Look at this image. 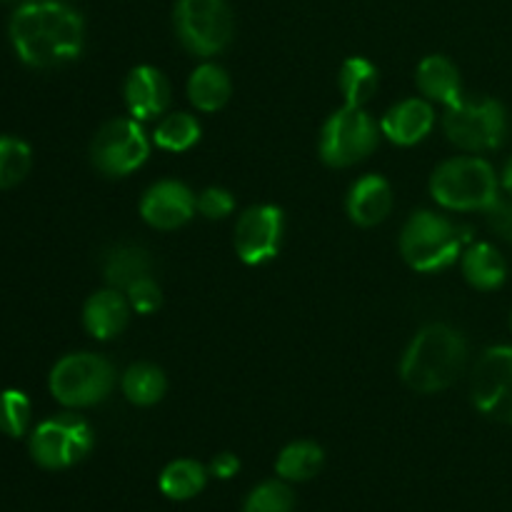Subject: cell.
I'll use <instances>...</instances> for the list:
<instances>
[{
  "instance_id": "6da1fadb",
  "label": "cell",
  "mask_w": 512,
  "mask_h": 512,
  "mask_svg": "<svg viewBox=\"0 0 512 512\" xmlns=\"http://www.w3.org/2000/svg\"><path fill=\"white\" fill-rule=\"evenodd\" d=\"M8 33L18 58L38 70L73 63L85 45L83 18L60 0L23 3L10 18Z\"/></svg>"
},
{
  "instance_id": "7a4b0ae2",
  "label": "cell",
  "mask_w": 512,
  "mask_h": 512,
  "mask_svg": "<svg viewBox=\"0 0 512 512\" xmlns=\"http://www.w3.org/2000/svg\"><path fill=\"white\" fill-rule=\"evenodd\" d=\"M468 363V343L445 323L425 325L400 360V378L415 393H438L463 375Z\"/></svg>"
},
{
  "instance_id": "3957f363",
  "label": "cell",
  "mask_w": 512,
  "mask_h": 512,
  "mask_svg": "<svg viewBox=\"0 0 512 512\" xmlns=\"http://www.w3.org/2000/svg\"><path fill=\"white\" fill-rule=\"evenodd\" d=\"M430 195L435 203L455 213L488 210L500 198V180L488 160L478 155H460L435 168Z\"/></svg>"
},
{
  "instance_id": "277c9868",
  "label": "cell",
  "mask_w": 512,
  "mask_h": 512,
  "mask_svg": "<svg viewBox=\"0 0 512 512\" xmlns=\"http://www.w3.org/2000/svg\"><path fill=\"white\" fill-rule=\"evenodd\" d=\"M465 240L468 235L453 220L430 210H420L403 225L400 253L405 263L418 273H438L463 258Z\"/></svg>"
},
{
  "instance_id": "5b68a950",
  "label": "cell",
  "mask_w": 512,
  "mask_h": 512,
  "mask_svg": "<svg viewBox=\"0 0 512 512\" xmlns=\"http://www.w3.org/2000/svg\"><path fill=\"white\" fill-rule=\"evenodd\" d=\"M50 393L65 408H93L115 388L110 360L95 353H70L50 370Z\"/></svg>"
},
{
  "instance_id": "8992f818",
  "label": "cell",
  "mask_w": 512,
  "mask_h": 512,
  "mask_svg": "<svg viewBox=\"0 0 512 512\" xmlns=\"http://www.w3.org/2000/svg\"><path fill=\"white\" fill-rule=\"evenodd\" d=\"M443 130L450 143L465 153H488L508 138V113L495 98H463L455 108L445 110Z\"/></svg>"
},
{
  "instance_id": "52a82bcc",
  "label": "cell",
  "mask_w": 512,
  "mask_h": 512,
  "mask_svg": "<svg viewBox=\"0 0 512 512\" xmlns=\"http://www.w3.org/2000/svg\"><path fill=\"white\" fill-rule=\"evenodd\" d=\"M175 33L188 53L198 58H213L223 53L233 40V10L225 0H178Z\"/></svg>"
},
{
  "instance_id": "ba28073f",
  "label": "cell",
  "mask_w": 512,
  "mask_h": 512,
  "mask_svg": "<svg viewBox=\"0 0 512 512\" xmlns=\"http://www.w3.org/2000/svg\"><path fill=\"white\" fill-rule=\"evenodd\" d=\"M95 435L88 420L80 415L63 413L55 418L43 420L38 428L30 433V458L45 470H65L78 465L88 458L93 450Z\"/></svg>"
},
{
  "instance_id": "9c48e42d",
  "label": "cell",
  "mask_w": 512,
  "mask_h": 512,
  "mask_svg": "<svg viewBox=\"0 0 512 512\" xmlns=\"http://www.w3.org/2000/svg\"><path fill=\"white\" fill-rule=\"evenodd\" d=\"M380 128L363 108H340L325 120L320 133V158L330 168L358 165L378 148Z\"/></svg>"
},
{
  "instance_id": "30bf717a",
  "label": "cell",
  "mask_w": 512,
  "mask_h": 512,
  "mask_svg": "<svg viewBox=\"0 0 512 512\" xmlns=\"http://www.w3.org/2000/svg\"><path fill=\"white\" fill-rule=\"evenodd\" d=\"M150 155V140L135 118L108 120L95 133L90 145V160L105 178H125L143 168Z\"/></svg>"
},
{
  "instance_id": "8fae6325",
  "label": "cell",
  "mask_w": 512,
  "mask_h": 512,
  "mask_svg": "<svg viewBox=\"0 0 512 512\" xmlns=\"http://www.w3.org/2000/svg\"><path fill=\"white\" fill-rule=\"evenodd\" d=\"M470 390L485 418L512 425V345H493L480 355Z\"/></svg>"
},
{
  "instance_id": "7c38bea8",
  "label": "cell",
  "mask_w": 512,
  "mask_h": 512,
  "mask_svg": "<svg viewBox=\"0 0 512 512\" xmlns=\"http://www.w3.org/2000/svg\"><path fill=\"white\" fill-rule=\"evenodd\" d=\"M285 215L278 205H253L235 225V253L245 265H265L280 253Z\"/></svg>"
},
{
  "instance_id": "4fadbf2b",
  "label": "cell",
  "mask_w": 512,
  "mask_h": 512,
  "mask_svg": "<svg viewBox=\"0 0 512 512\" xmlns=\"http://www.w3.org/2000/svg\"><path fill=\"white\" fill-rule=\"evenodd\" d=\"M198 210V198L180 180H158L140 200V215L155 230H178L190 223Z\"/></svg>"
},
{
  "instance_id": "5bb4252c",
  "label": "cell",
  "mask_w": 512,
  "mask_h": 512,
  "mask_svg": "<svg viewBox=\"0 0 512 512\" xmlns=\"http://www.w3.org/2000/svg\"><path fill=\"white\" fill-rule=\"evenodd\" d=\"M125 105L130 118L153 120L163 115L170 105V83L153 65H138L125 78Z\"/></svg>"
},
{
  "instance_id": "9a60e30c",
  "label": "cell",
  "mask_w": 512,
  "mask_h": 512,
  "mask_svg": "<svg viewBox=\"0 0 512 512\" xmlns=\"http://www.w3.org/2000/svg\"><path fill=\"white\" fill-rule=\"evenodd\" d=\"M435 128V110L425 98H405L395 103L380 120V133L400 148L423 143Z\"/></svg>"
},
{
  "instance_id": "2e32d148",
  "label": "cell",
  "mask_w": 512,
  "mask_h": 512,
  "mask_svg": "<svg viewBox=\"0 0 512 512\" xmlns=\"http://www.w3.org/2000/svg\"><path fill=\"white\" fill-rule=\"evenodd\" d=\"M130 303L123 290H98L85 300L83 325L95 340H113L125 330L130 320Z\"/></svg>"
},
{
  "instance_id": "e0dca14e",
  "label": "cell",
  "mask_w": 512,
  "mask_h": 512,
  "mask_svg": "<svg viewBox=\"0 0 512 512\" xmlns=\"http://www.w3.org/2000/svg\"><path fill=\"white\" fill-rule=\"evenodd\" d=\"M393 210V188L383 175H363L348 193V215L360 228H375Z\"/></svg>"
},
{
  "instance_id": "ac0fdd59",
  "label": "cell",
  "mask_w": 512,
  "mask_h": 512,
  "mask_svg": "<svg viewBox=\"0 0 512 512\" xmlns=\"http://www.w3.org/2000/svg\"><path fill=\"white\" fill-rule=\"evenodd\" d=\"M415 83L430 103H440L445 110L455 108L463 100V80L458 65L445 55H428L415 70Z\"/></svg>"
},
{
  "instance_id": "d6986e66",
  "label": "cell",
  "mask_w": 512,
  "mask_h": 512,
  "mask_svg": "<svg viewBox=\"0 0 512 512\" xmlns=\"http://www.w3.org/2000/svg\"><path fill=\"white\" fill-rule=\"evenodd\" d=\"M463 275L475 290L493 293L508 280V263L493 243H473L463 253Z\"/></svg>"
},
{
  "instance_id": "ffe728a7",
  "label": "cell",
  "mask_w": 512,
  "mask_h": 512,
  "mask_svg": "<svg viewBox=\"0 0 512 512\" xmlns=\"http://www.w3.org/2000/svg\"><path fill=\"white\" fill-rule=\"evenodd\" d=\"M233 95V83H230L228 70L220 68L218 63H203L190 73L188 80V98L200 113H218Z\"/></svg>"
},
{
  "instance_id": "44dd1931",
  "label": "cell",
  "mask_w": 512,
  "mask_h": 512,
  "mask_svg": "<svg viewBox=\"0 0 512 512\" xmlns=\"http://www.w3.org/2000/svg\"><path fill=\"white\" fill-rule=\"evenodd\" d=\"M150 268H153V260H150V253L145 248L133 243L115 245L105 255V283H108V288L123 290L125 293L135 280H140L143 275H150Z\"/></svg>"
},
{
  "instance_id": "7402d4cb",
  "label": "cell",
  "mask_w": 512,
  "mask_h": 512,
  "mask_svg": "<svg viewBox=\"0 0 512 512\" xmlns=\"http://www.w3.org/2000/svg\"><path fill=\"white\" fill-rule=\"evenodd\" d=\"M323 463L325 453L318 443L295 440V443L285 445L280 450L278 460H275V473L285 483H305V480H313L323 470Z\"/></svg>"
},
{
  "instance_id": "603a6c76",
  "label": "cell",
  "mask_w": 512,
  "mask_h": 512,
  "mask_svg": "<svg viewBox=\"0 0 512 512\" xmlns=\"http://www.w3.org/2000/svg\"><path fill=\"white\" fill-rule=\"evenodd\" d=\"M208 468L198 460L180 458L173 460L163 468L160 473L158 485L160 493L170 500H193L195 495H200L205 490V483H208Z\"/></svg>"
},
{
  "instance_id": "cb8c5ba5",
  "label": "cell",
  "mask_w": 512,
  "mask_h": 512,
  "mask_svg": "<svg viewBox=\"0 0 512 512\" xmlns=\"http://www.w3.org/2000/svg\"><path fill=\"white\" fill-rule=\"evenodd\" d=\"M378 80L380 73L373 60L360 58V55L345 60L338 75V85L345 98V105L348 108H365L373 100V95L378 93Z\"/></svg>"
},
{
  "instance_id": "d4e9b609",
  "label": "cell",
  "mask_w": 512,
  "mask_h": 512,
  "mask_svg": "<svg viewBox=\"0 0 512 512\" xmlns=\"http://www.w3.org/2000/svg\"><path fill=\"white\" fill-rule=\"evenodd\" d=\"M123 395L138 408H150V405L160 403L168 390V380L165 373L153 363H133L123 373L120 380Z\"/></svg>"
},
{
  "instance_id": "484cf974",
  "label": "cell",
  "mask_w": 512,
  "mask_h": 512,
  "mask_svg": "<svg viewBox=\"0 0 512 512\" xmlns=\"http://www.w3.org/2000/svg\"><path fill=\"white\" fill-rule=\"evenodd\" d=\"M200 128L198 118L190 113H170L165 115L158 123L153 133V143L158 148L168 150V153H185V150L193 148L200 140Z\"/></svg>"
},
{
  "instance_id": "4316f807",
  "label": "cell",
  "mask_w": 512,
  "mask_h": 512,
  "mask_svg": "<svg viewBox=\"0 0 512 512\" xmlns=\"http://www.w3.org/2000/svg\"><path fill=\"white\" fill-rule=\"evenodd\" d=\"M33 165V150L25 140L13 135H0V190L23 183Z\"/></svg>"
},
{
  "instance_id": "83f0119b",
  "label": "cell",
  "mask_w": 512,
  "mask_h": 512,
  "mask_svg": "<svg viewBox=\"0 0 512 512\" xmlns=\"http://www.w3.org/2000/svg\"><path fill=\"white\" fill-rule=\"evenodd\" d=\"M33 405L23 390L8 388L0 393V433L8 438H23L28 433Z\"/></svg>"
},
{
  "instance_id": "f1b7e54d",
  "label": "cell",
  "mask_w": 512,
  "mask_h": 512,
  "mask_svg": "<svg viewBox=\"0 0 512 512\" xmlns=\"http://www.w3.org/2000/svg\"><path fill=\"white\" fill-rule=\"evenodd\" d=\"M295 495L285 480H265L250 490L243 512H293Z\"/></svg>"
},
{
  "instance_id": "f546056e",
  "label": "cell",
  "mask_w": 512,
  "mask_h": 512,
  "mask_svg": "<svg viewBox=\"0 0 512 512\" xmlns=\"http://www.w3.org/2000/svg\"><path fill=\"white\" fill-rule=\"evenodd\" d=\"M125 298H128L130 308L138 315H153L160 308V303H163V293H160V285L155 283L153 275H143L140 280H135L125 290Z\"/></svg>"
},
{
  "instance_id": "4dcf8cb0",
  "label": "cell",
  "mask_w": 512,
  "mask_h": 512,
  "mask_svg": "<svg viewBox=\"0 0 512 512\" xmlns=\"http://www.w3.org/2000/svg\"><path fill=\"white\" fill-rule=\"evenodd\" d=\"M235 210V198L228 188H205L198 195V213L208 220H223Z\"/></svg>"
},
{
  "instance_id": "1f68e13d",
  "label": "cell",
  "mask_w": 512,
  "mask_h": 512,
  "mask_svg": "<svg viewBox=\"0 0 512 512\" xmlns=\"http://www.w3.org/2000/svg\"><path fill=\"white\" fill-rule=\"evenodd\" d=\"M485 213H488L490 230H493L495 235H500L503 240H508V243H512V200L498 198Z\"/></svg>"
},
{
  "instance_id": "d6a6232c",
  "label": "cell",
  "mask_w": 512,
  "mask_h": 512,
  "mask_svg": "<svg viewBox=\"0 0 512 512\" xmlns=\"http://www.w3.org/2000/svg\"><path fill=\"white\" fill-rule=\"evenodd\" d=\"M208 473L218 480H230L240 473V460L233 453H218L210 460Z\"/></svg>"
},
{
  "instance_id": "836d02e7",
  "label": "cell",
  "mask_w": 512,
  "mask_h": 512,
  "mask_svg": "<svg viewBox=\"0 0 512 512\" xmlns=\"http://www.w3.org/2000/svg\"><path fill=\"white\" fill-rule=\"evenodd\" d=\"M500 185H503L505 193H508L510 198H512V158L508 160V163H505L503 175H500Z\"/></svg>"
},
{
  "instance_id": "e575fe53",
  "label": "cell",
  "mask_w": 512,
  "mask_h": 512,
  "mask_svg": "<svg viewBox=\"0 0 512 512\" xmlns=\"http://www.w3.org/2000/svg\"><path fill=\"white\" fill-rule=\"evenodd\" d=\"M508 323H510V333H512V310H510V320H508Z\"/></svg>"
}]
</instances>
